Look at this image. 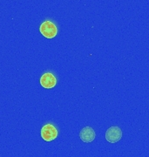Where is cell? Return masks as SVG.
<instances>
[{"instance_id":"obj_2","label":"cell","mask_w":149,"mask_h":157,"mask_svg":"<svg viewBox=\"0 0 149 157\" xmlns=\"http://www.w3.org/2000/svg\"><path fill=\"white\" fill-rule=\"evenodd\" d=\"M41 136L45 141L55 140L58 136V130L52 124H46L41 129Z\"/></svg>"},{"instance_id":"obj_1","label":"cell","mask_w":149,"mask_h":157,"mask_svg":"<svg viewBox=\"0 0 149 157\" xmlns=\"http://www.w3.org/2000/svg\"><path fill=\"white\" fill-rule=\"evenodd\" d=\"M39 30L41 34L47 39H52L58 33V29L56 25L51 21H44L42 23Z\"/></svg>"},{"instance_id":"obj_3","label":"cell","mask_w":149,"mask_h":157,"mask_svg":"<svg viewBox=\"0 0 149 157\" xmlns=\"http://www.w3.org/2000/svg\"><path fill=\"white\" fill-rule=\"evenodd\" d=\"M122 132L121 129L119 127H112L107 129L105 133V139L111 143H115L121 139Z\"/></svg>"},{"instance_id":"obj_4","label":"cell","mask_w":149,"mask_h":157,"mask_svg":"<svg viewBox=\"0 0 149 157\" xmlns=\"http://www.w3.org/2000/svg\"><path fill=\"white\" fill-rule=\"evenodd\" d=\"M40 84L44 88L51 89V88H53L56 86L57 79L52 73H46L43 74L41 78H40Z\"/></svg>"},{"instance_id":"obj_5","label":"cell","mask_w":149,"mask_h":157,"mask_svg":"<svg viewBox=\"0 0 149 157\" xmlns=\"http://www.w3.org/2000/svg\"><path fill=\"white\" fill-rule=\"evenodd\" d=\"M80 139L84 141V142H91L94 140L95 138V132L92 128L90 127H86L80 131Z\"/></svg>"}]
</instances>
